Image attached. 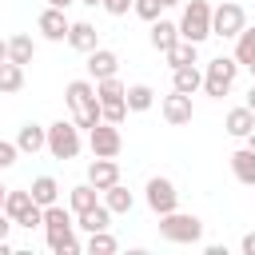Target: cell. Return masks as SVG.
<instances>
[{"instance_id":"2e32d148","label":"cell","mask_w":255,"mask_h":255,"mask_svg":"<svg viewBox=\"0 0 255 255\" xmlns=\"http://www.w3.org/2000/svg\"><path fill=\"white\" fill-rule=\"evenodd\" d=\"M76 211L72 207H60V203H48L44 207V231L48 235H64V231H76Z\"/></svg>"},{"instance_id":"8d00e7d4","label":"cell","mask_w":255,"mask_h":255,"mask_svg":"<svg viewBox=\"0 0 255 255\" xmlns=\"http://www.w3.org/2000/svg\"><path fill=\"white\" fill-rule=\"evenodd\" d=\"M239 251H243V255H255V231H247V235H243V243H239Z\"/></svg>"},{"instance_id":"44dd1931","label":"cell","mask_w":255,"mask_h":255,"mask_svg":"<svg viewBox=\"0 0 255 255\" xmlns=\"http://www.w3.org/2000/svg\"><path fill=\"white\" fill-rule=\"evenodd\" d=\"M96 195H100V191H96V187H92V183H88V179H84V183H76V187H72V191H68V207H72V211H76V215H84V211H92V207H96V203H100V199H96Z\"/></svg>"},{"instance_id":"83f0119b","label":"cell","mask_w":255,"mask_h":255,"mask_svg":"<svg viewBox=\"0 0 255 255\" xmlns=\"http://www.w3.org/2000/svg\"><path fill=\"white\" fill-rule=\"evenodd\" d=\"M235 60H239V68H251L255 64V28H243L239 36H235V52H231Z\"/></svg>"},{"instance_id":"484cf974","label":"cell","mask_w":255,"mask_h":255,"mask_svg":"<svg viewBox=\"0 0 255 255\" xmlns=\"http://www.w3.org/2000/svg\"><path fill=\"white\" fill-rule=\"evenodd\" d=\"M32 56H36V40L28 32H20V36L8 40V60L12 64H32Z\"/></svg>"},{"instance_id":"6da1fadb","label":"cell","mask_w":255,"mask_h":255,"mask_svg":"<svg viewBox=\"0 0 255 255\" xmlns=\"http://www.w3.org/2000/svg\"><path fill=\"white\" fill-rule=\"evenodd\" d=\"M64 100H68L72 120H76L84 131H92V128L104 120V108H100V96H96V80H72V84L64 88Z\"/></svg>"},{"instance_id":"e575fe53","label":"cell","mask_w":255,"mask_h":255,"mask_svg":"<svg viewBox=\"0 0 255 255\" xmlns=\"http://www.w3.org/2000/svg\"><path fill=\"white\" fill-rule=\"evenodd\" d=\"M104 120L108 124H124L128 120V104H104Z\"/></svg>"},{"instance_id":"5b68a950","label":"cell","mask_w":255,"mask_h":255,"mask_svg":"<svg viewBox=\"0 0 255 255\" xmlns=\"http://www.w3.org/2000/svg\"><path fill=\"white\" fill-rule=\"evenodd\" d=\"M80 131H84V128H80L76 120H56V124H48V151H52L56 159H76L80 147H84Z\"/></svg>"},{"instance_id":"d6a6232c","label":"cell","mask_w":255,"mask_h":255,"mask_svg":"<svg viewBox=\"0 0 255 255\" xmlns=\"http://www.w3.org/2000/svg\"><path fill=\"white\" fill-rule=\"evenodd\" d=\"M131 12H135L139 20H147V24H151V20H159V16H163V0H135V4H131Z\"/></svg>"},{"instance_id":"603a6c76","label":"cell","mask_w":255,"mask_h":255,"mask_svg":"<svg viewBox=\"0 0 255 255\" xmlns=\"http://www.w3.org/2000/svg\"><path fill=\"white\" fill-rule=\"evenodd\" d=\"M28 191H32V199H36L40 207H48V203H60V183H56L52 175H36Z\"/></svg>"},{"instance_id":"52a82bcc","label":"cell","mask_w":255,"mask_h":255,"mask_svg":"<svg viewBox=\"0 0 255 255\" xmlns=\"http://www.w3.org/2000/svg\"><path fill=\"white\" fill-rule=\"evenodd\" d=\"M143 199H147V207H151L155 215H167V211L179 207V191H175V183H171L167 175H151L147 187H143Z\"/></svg>"},{"instance_id":"d590c367","label":"cell","mask_w":255,"mask_h":255,"mask_svg":"<svg viewBox=\"0 0 255 255\" xmlns=\"http://www.w3.org/2000/svg\"><path fill=\"white\" fill-rule=\"evenodd\" d=\"M131 4H135V0H104V12H108V16H128Z\"/></svg>"},{"instance_id":"30bf717a","label":"cell","mask_w":255,"mask_h":255,"mask_svg":"<svg viewBox=\"0 0 255 255\" xmlns=\"http://www.w3.org/2000/svg\"><path fill=\"white\" fill-rule=\"evenodd\" d=\"M159 112H163V120H167L171 128H183V124H191V116H195L191 96H183V92H175V88H171V96H163Z\"/></svg>"},{"instance_id":"4316f807","label":"cell","mask_w":255,"mask_h":255,"mask_svg":"<svg viewBox=\"0 0 255 255\" xmlns=\"http://www.w3.org/2000/svg\"><path fill=\"white\" fill-rule=\"evenodd\" d=\"M32 207H36V199H32V191H12V187H8V199H4V211L12 215V223H20V219H24V215H28Z\"/></svg>"},{"instance_id":"9c48e42d","label":"cell","mask_w":255,"mask_h":255,"mask_svg":"<svg viewBox=\"0 0 255 255\" xmlns=\"http://www.w3.org/2000/svg\"><path fill=\"white\" fill-rule=\"evenodd\" d=\"M36 28H40V36H44V40L60 44V40H68V28H72V20L64 16V8H52V4H48V8L40 12Z\"/></svg>"},{"instance_id":"9a60e30c","label":"cell","mask_w":255,"mask_h":255,"mask_svg":"<svg viewBox=\"0 0 255 255\" xmlns=\"http://www.w3.org/2000/svg\"><path fill=\"white\" fill-rule=\"evenodd\" d=\"M68 44L76 48V52H92V48H100V32H96V24H88V20H72V28H68Z\"/></svg>"},{"instance_id":"7402d4cb","label":"cell","mask_w":255,"mask_h":255,"mask_svg":"<svg viewBox=\"0 0 255 255\" xmlns=\"http://www.w3.org/2000/svg\"><path fill=\"white\" fill-rule=\"evenodd\" d=\"M96 96H100V108L104 104H128V84H120V76H108V80H96Z\"/></svg>"},{"instance_id":"1f68e13d","label":"cell","mask_w":255,"mask_h":255,"mask_svg":"<svg viewBox=\"0 0 255 255\" xmlns=\"http://www.w3.org/2000/svg\"><path fill=\"white\" fill-rule=\"evenodd\" d=\"M48 247H52L56 255H80V239H76V231H64V235H48Z\"/></svg>"},{"instance_id":"bcb514c9","label":"cell","mask_w":255,"mask_h":255,"mask_svg":"<svg viewBox=\"0 0 255 255\" xmlns=\"http://www.w3.org/2000/svg\"><path fill=\"white\" fill-rule=\"evenodd\" d=\"M175 4H183V0H163V8H175Z\"/></svg>"},{"instance_id":"f6af8a7d","label":"cell","mask_w":255,"mask_h":255,"mask_svg":"<svg viewBox=\"0 0 255 255\" xmlns=\"http://www.w3.org/2000/svg\"><path fill=\"white\" fill-rule=\"evenodd\" d=\"M247 147H251V151H255V131H251V135H247Z\"/></svg>"},{"instance_id":"ab89813d","label":"cell","mask_w":255,"mask_h":255,"mask_svg":"<svg viewBox=\"0 0 255 255\" xmlns=\"http://www.w3.org/2000/svg\"><path fill=\"white\" fill-rule=\"evenodd\" d=\"M247 108L255 112V84H251V92H247Z\"/></svg>"},{"instance_id":"b9f144b4","label":"cell","mask_w":255,"mask_h":255,"mask_svg":"<svg viewBox=\"0 0 255 255\" xmlns=\"http://www.w3.org/2000/svg\"><path fill=\"white\" fill-rule=\"evenodd\" d=\"M80 4H88V8H104V0H80Z\"/></svg>"},{"instance_id":"5bb4252c","label":"cell","mask_w":255,"mask_h":255,"mask_svg":"<svg viewBox=\"0 0 255 255\" xmlns=\"http://www.w3.org/2000/svg\"><path fill=\"white\" fill-rule=\"evenodd\" d=\"M16 147H20V155H36V151H44L48 147V128H40V124H24L20 131H16Z\"/></svg>"},{"instance_id":"7bdbcfd3","label":"cell","mask_w":255,"mask_h":255,"mask_svg":"<svg viewBox=\"0 0 255 255\" xmlns=\"http://www.w3.org/2000/svg\"><path fill=\"white\" fill-rule=\"evenodd\" d=\"M48 4H52V8H68L72 0H48Z\"/></svg>"},{"instance_id":"60d3db41","label":"cell","mask_w":255,"mask_h":255,"mask_svg":"<svg viewBox=\"0 0 255 255\" xmlns=\"http://www.w3.org/2000/svg\"><path fill=\"white\" fill-rule=\"evenodd\" d=\"M8 251H12V243H8V239H0V255H8Z\"/></svg>"},{"instance_id":"d4e9b609","label":"cell","mask_w":255,"mask_h":255,"mask_svg":"<svg viewBox=\"0 0 255 255\" xmlns=\"http://www.w3.org/2000/svg\"><path fill=\"white\" fill-rule=\"evenodd\" d=\"M20 88H24V64L4 60L0 64V96H16Z\"/></svg>"},{"instance_id":"e0dca14e","label":"cell","mask_w":255,"mask_h":255,"mask_svg":"<svg viewBox=\"0 0 255 255\" xmlns=\"http://www.w3.org/2000/svg\"><path fill=\"white\" fill-rule=\"evenodd\" d=\"M223 128H227V135H235V139H247L251 131H255V112L243 104V108H231L227 112V120H223Z\"/></svg>"},{"instance_id":"f546056e","label":"cell","mask_w":255,"mask_h":255,"mask_svg":"<svg viewBox=\"0 0 255 255\" xmlns=\"http://www.w3.org/2000/svg\"><path fill=\"white\" fill-rule=\"evenodd\" d=\"M124 100H128V112H147V108H155V92H151L147 84H131Z\"/></svg>"},{"instance_id":"8fae6325","label":"cell","mask_w":255,"mask_h":255,"mask_svg":"<svg viewBox=\"0 0 255 255\" xmlns=\"http://www.w3.org/2000/svg\"><path fill=\"white\" fill-rule=\"evenodd\" d=\"M88 183H92L96 191H108L112 183H120V163L108 159V155H96V159L88 163Z\"/></svg>"},{"instance_id":"836d02e7","label":"cell","mask_w":255,"mask_h":255,"mask_svg":"<svg viewBox=\"0 0 255 255\" xmlns=\"http://www.w3.org/2000/svg\"><path fill=\"white\" fill-rule=\"evenodd\" d=\"M16 155H20V147L8 143V139H0V171H8V167L16 163Z\"/></svg>"},{"instance_id":"f1b7e54d","label":"cell","mask_w":255,"mask_h":255,"mask_svg":"<svg viewBox=\"0 0 255 255\" xmlns=\"http://www.w3.org/2000/svg\"><path fill=\"white\" fill-rule=\"evenodd\" d=\"M163 60L171 64V68H183V64H195L199 60V44H191V40H179L171 52H163Z\"/></svg>"},{"instance_id":"4fadbf2b","label":"cell","mask_w":255,"mask_h":255,"mask_svg":"<svg viewBox=\"0 0 255 255\" xmlns=\"http://www.w3.org/2000/svg\"><path fill=\"white\" fill-rule=\"evenodd\" d=\"M147 40H151V48L163 56V52H171L175 44H179V24L175 20H151V32H147Z\"/></svg>"},{"instance_id":"ffe728a7","label":"cell","mask_w":255,"mask_h":255,"mask_svg":"<svg viewBox=\"0 0 255 255\" xmlns=\"http://www.w3.org/2000/svg\"><path fill=\"white\" fill-rule=\"evenodd\" d=\"M231 175H235L239 183L255 187V151H251V147H239V151H231Z\"/></svg>"},{"instance_id":"8992f818","label":"cell","mask_w":255,"mask_h":255,"mask_svg":"<svg viewBox=\"0 0 255 255\" xmlns=\"http://www.w3.org/2000/svg\"><path fill=\"white\" fill-rule=\"evenodd\" d=\"M243 28H247V12H243L235 0H223L219 8H211V36H219V40H235Z\"/></svg>"},{"instance_id":"7a4b0ae2","label":"cell","mask_w":255,"mask_h":255,"mask_svg":"<svg viewBox=\"0 0 255 255\" xmlns=\"http://www.w3.org/2000/svg\"><path fill=\"white\" fill-rule=\"evenodd\" d=\"M175 24H179V40L203 44L211 36V4L207 0H183V12Z\"/></svg>"},{"instance_id":"ee69618b","label":"cell","mask_w":255,"mask_h":255,"mask_svg":"<svg viewBox=\"0 0 255 255\" xmlns=\"http://www.w3.org/2000/svg\"><path fill=\"white\" fill-rule=\"evenodd\" d=\"M4 199H8V187L0 183V211H4Z\"/></svg>"},{"instance_id":"7dc6e473","label":"cell","mask_w":255,"mask_h":255,"mask_svg":"<svg viewBox=\"0 0 255 255\" xmlns=\"http://www.w3.org/2000/svg\"><path fill=\"white\" fill-rule=\"evenodd\" d=\"M251 76H255V64H251Z\"/></svg>"},{"instance_id":"7c38bea8","label":"cell","mask_w":255,"mask_h":255,"mask_svg":"<svg viewBox=\"0 0 255 255\" xmlns=\"http://www.w3.org/2000/svg\"><path fill=\"white\" fill-rule=\"evenodd\" d=\"M116 72H120V56H116L112 48L100 44V48L88 52V76H92V80H108V76H116Z\"/></svg>"},{"instance_id":"cb8c5ba5","label":"cell","mask_w":255,"mask_h":255,"mask_svg":"<svg viewBox=\"0 0 255 255\" xmlns=\"http://www.w3.org/2000/svg\"><path fill=\"white\" fill-rule=\"evenodd\" d=\"M104 203L112 207V215H128V211L135 207V195H131L124 183H112V187L104 191Z\"/></svg>"},{"instance_id":"f35d334b","label":"cell","mask_w":255,"mask_h":255,"mask_svg":"<svg viewBox=\"0 0 255 255\" xmlns=\"http://www.w3.org/2000/svg\"><path fill=\"white\" fill-rule=\"evenodd\" d=\"M8 60V40H0V64Z\"/></svg>"},{"instance_id":"74e56055","label":"cell","mask_w":255,"mask_h":255,"mask_svg":"<svg viewBox=\"0 0 255 255\" xmlns=\"http://www.w3.org/2000/svg\"><path fill=\"white\" fill-rule=\"evenodd\" d=\"M16 223H12V215L8 211H0V239H8V231H12Z\"/></svg>"},{"instance_id":"277c9868","label":"cell","mask_w":255,"mask_h":255,"mask_svg":"<svg viewBox=\"0 0 255 255\" xmlns=\"http://www.w3.org/2000/svg\"><path fill=\"white\" fill-rule=\"evenodd\" d=\"M159 235H163L167 243H199V239H203V219L175 207V211L159 215Z\"/></svg>"},{"instance_id":"d6986e66","label":"cell","mask_w":255,"mask_h":255,"mask_svg":"<svg viewBox=\"0 0 255 255\" xmlns=\"http://www.w3.org/2000/svg\"><path fill=\"white\" fill-rule=\"evenodd\" d=\"M76 227L88 231V235H92V231H108V227H112V207H108V203H96L92 211L76 215Z\"/></svg>"},{"instance_id":"3957f363","label":"cell","mask_w":255,"mask_h":255,"mask_svg":"<svg viewBox=\"0 0 255 255\" xmlns=\"http://www.w3.org/2000/svg\"><path fill=\"white\" fill-rule=\"evenodd\" d=\"M235 76H239V60H235V56H215V60L203 68V96H211V100L231 96Z\"/></svg>"},{"instance_id":"ba28073f","label":"cell","mask_w":255,"mask_h":255,"mask_svg":"<svg viewBox=\"0 0 255 255\" xmlns=\"http://www.w3.org/2000/svg\"><path fill=\"white\" fill-rule=\"evenodd\" d=\"M88 147H92V155H108V159H116V155L124 151L120 124H108V120H100V124L88 131Z\"/></svg>"},{"instance_id":"ac0fdd59","label":"cell","mask_w":255,"mask_h":255,"mask_svg":"<svg viewBox=\"0 0 255 255\" xmlns=\"http://www.w3.org/2000/svg\"><path fill=\"white\" fill-rule=\"evenodd\" d=\"M171 88L183 92V96H195L203 88V72L195 64H183V68H171Z\"/></svg>"},{"instance_id":"4dcf8cb0","label":"cell","mask_w":255,"mask_h":255,"mask_svg":"<svg viewBox=\"0 0 255 255\" xmlns=\"http://www.w3.org/2000/svg\"><path fill=\"white\" fill-rule=\"evenodd\" d=\"M116 247H120V243H116L108 231H92V235H88V243H84V251H88V255H112Z\"/></svg>"}]
</instances>
